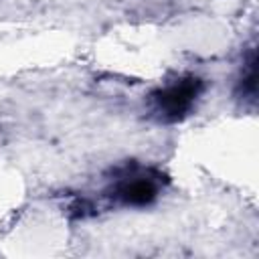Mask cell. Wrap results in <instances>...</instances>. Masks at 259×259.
Instances as JSON below:
<instances>
[{
    "label": "cell",
    "mask_w": 259,
    "mask_h": 259,
    "mask_svg": "<svg viewBox=\"0 0 259 259\" xmlns=\"http://www.w3.org/2000/svg\"><path fill=\"white\" fill-rule=\"evenodd\" d=\"M257 71H255V51H251L249 61L243 65V77H241V95L243 99H251L255 101V91H257Z\"/></svg>",
    "instance_id": "3"
},
{
    "label": "cell",
    "mask_w": 259,
    "mask_h": 259,
    "mask_svg": "<svg viewBox=\"0 0 259 259\" xmlns=\"http://www.w3.org/2000/svg\"><path fill=\"white\" fill-rule=\"evenodd\" d=\"M162 182L164 176L156 170H140L136 166H127L119 170L117 178L105 190V198L115 206L142 208L158 198Z\"/></svg>",
    "instance_id": "1"
},
{
    "label": "cell",
    "mask_w": 259,
    "mask_h": 259,
    "mask_svg": "<svg viewBox=\"0 0 259 259\" xmlns=\"http://www.w3.org/2000/svg\"><path fill=\"white\" fill-rule=\"evenodd\" d=\"M202 91H204V81L194 75L176 79L174 83L164 85L150 95V111L156 115L158 121L164 123L180 121L194 109Z\"/></svg>",
    "instance_id": "2"
}]
</instances>
